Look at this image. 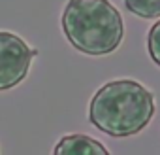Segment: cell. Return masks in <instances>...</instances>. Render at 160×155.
<instances>
[{
    "label": "cell",
    "mask_w": 160,
    "mask_h": 155,
    "mask_svg": "<svg viewBox=\"0 0 160 155\" xmlns=\"http://www.w3.org/2000/svg\"><path fill=\"white\" fill-rule=\"evenodd\" d=\"M154 95L134 80L104 83L89 104V121L113 138L141 132L154 115Z\"/></svg>",
    "instance_id": "1"
},
{
    "label": "cell",
    "mask_w": 160,
    "mask_h": 155,
    "mask_svg": "<svg viewBox=\"0 0 160 155\" xmlns=\"http://www.w3.org/2000/svg\"><path fill=\"white\" fill-rule=\"evenodd\" d=\"M60 21L66 40L85 55L113 53L124 36L122 15L109 0H68Z\"/></svg>",
    "instance_id": "2"
},
{
    "label": "cell",
    "mask_w": 160,
    "mask_h": 155,
    "mask_svg": "<svg viewBox=\"0 0 160 155\" xmlns=\"http://www.w3.org/2000/svg\"><path fill=\"white\" fill-rule=\"evenodd\" d=\"M36 55L38 49L30 47L23 38L0 30V91L19 85L27 78Z\"/></svg>",
    "instance_id": "3"
},
{
    "label": "cell",
    "mask_w": 160,
    "mask_h": 155,
    "mask_svg": "<svg viewBox=\"0 0 160 155\" xmlns=\"http://www.w3.org/2000/svg\"><path fill=\"white\" fill-rule=\"evenodd\" d=\"M55 153H68V155H108V147L102 146L98 140L87 134H68L58 140L53 147Z\"/></svg>",
    "instance_id": "4"
},
{
    "label": "cell",
    "mask_w": 160,
    "mask_h": 155,
    "mask_svg": "<svg viewBox=\"0 0 160 155\" xmlns=\"http://www.w3.org/2000/svg\"><path fill=\"white\" fill-rule=\"evenodd\" d=\"M128 12L141 19H156L160 17V0H124Z\"/></svg>",
    "instance_id": "5"
},
{
    "label": "cell",
    "mask_w": 160,
    "mask_h": 155,
    "mask_svg": "<svg viewBox=\"0 0 160 155\" xmlns=\"http://www.w3.org/2000/svg\"><path fill=\"white\" fill-rule=\"evenodd\" d=\"M147 49H149V57L152 59V62L160 66V21H156L149 30Z\"/></svg>",
    "instance_id": "6"
}]
</instances>
